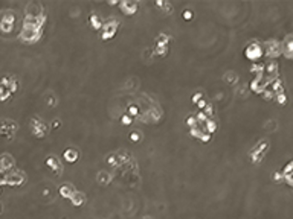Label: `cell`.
<instances>
[{
	"label": "cell",
	"instance_id": "obj_14",
	"mask_svg": "<svg viewBox=\"0 0 293 219\" xmlns=\"http://www.w3.org/2000/svg\"><path fill=\"white\" fill-rule=\"evenodd\" d=\"M191 17H192L191 11H186V12H185V18H191Z\"/></svg>",
	"mask_w": 293,
	"mask_h": 219
},
{
	"label": "cell",
	"instance_id": "obj_1",
	"mask_svg": "<svg viewBox=\"0 0 293 219\" xmlns=\"http://www.w3.org/2000/svg\"><path fill=\"white\" fill-rule=\"evenodd\" d=\"M26 11H28V18H38V17H41V8H40L38 3L28 5Z\"/></svg>",
	"mask_w": 293,
	"mask_h": 219
},
{
	"label": "cell",
	"instance_id": "obj_10",
	"mask_svg": "<svg viewBox=\"0 0 293 219\" xmlns=\"http://www.w3.org/2000/svg\"><path fill=\"white\" fill-rule=\"evenodd\" d=\"M141 132L139 131H136V132H131V140L133 142H139V138H141V136H139Z\"/></svg>",
	"mask_w": 293,
	"mask_h": 219
},
{
	"label": "cell",
	"instance_id": "obj_15",
	"mask_svg": "<svg viewBox=\"0 0 293 219\" xmlns=\"http://www.w3.org/2000/svg\"><path fill=\"white\" fill-rule=\"evenodd\" d=\"M199 99H200V94H194V97H192V101H194V102H197Z\"/></svg>",
	"mask_w": 293,
	"mask_h": 219
},
{
	"label": "cell",
	"instance_id": "obj_4",
	"mask_svg": "<svg viewBox=\"0 0 293 219\" xmlns=\"http://www.w3.org/2000/svg\"><path fill=\"white\" fill-rule=\"evenodd\" d=\"M8 184H14V186H17V184H22V181H23V175L22 173H17V172H14L12 175H9L6 180H5Z\"/></svg>",
	"mask_w": 293,
	"mask_h": 219
},
{
	"label": "cell",
	"instance_id": "obj_8",
	"mask_svg": "<svg viewBox=\"0 0 293 219\" xmlns=\"http://www.w3.org/2000/svg\"><path fill=\"white\" fill-rule=\"evenodd\" d=\"M9 166H12V158H9L8 155H5V157L2 158V167L6 169V167H9Z\"/></svg>",
	"mask_w": 293,
	"mask_h": 219
},
{
	"label": "cell",
	"instance_id": "obj_6",
	"mask_svg": "<svg viewBox=\"0 0 293 219\" xmlns=\"http://www.w3.org/2000/svg\"><path fill=\"white\" fill-rule=\"evenodd\" d=\"M72 202H73L75 206H81L82 202H84V195H82V193H75V195H72Z\"/></svg>",
	"mask_w": 293,
	"mask_h": 219
},
{
	"label": "cell",
	"instance_id": "obj_12",
	"mask_svg": "<svg viewBox=\"0 0 293 219\" xmlns=\"http://www.w3.org/2000/svg\"><path fill=\"white\" fill-rule=\"evenodd\" d=\"M206 127H209V132H212V131L215 129V123H212V122H209V123H208Z\"/></svg>",
	"mask_w": 293,
	"mask_h": 219
},
{
	"label": "cell",
	"instance_id": "obj_2",
	"mask_svg": "<svg viewBox=\"0 0 293 219\" xmlns=\"http://www.w3.org/2000/svg\"><path fill=\"white\" fill-rule=\"evenodd\" d=\"M110 24H112V26H108V23L104 26V34H102L104 40H107V38H112V37L115 35V32H116V29H118V22H116V20H112V22H110Z\"/></svg>",
	"mask_w": 293,
	"mask_h": 219
},
{
	"label": "cell",
	"instance_id": "obj_7",
	"mask_svg": "<svg viewBox=\"0 0 293 219\" xmlns=\"http://www.w3.org/2000/svg\"><path fill=\"white\" fill-rule=\"evenodd\" d=\"M60 192H61V195H63V196H66V198H69V196L73 195V190H72V187H71V186H63Z\"/></svg>",
	"mask_w": 293,
	"mask_h": 219
},
{
	"label": "cell",
	"instance_id": "obj_13",
	"mask_svg": "<svg viewBox=\"0 0 293 219\" xmlns=\"http://www.w3.org/2000/svg\"><path fill=\"white\" fill-rule=\"evenodd\" d=\"M188 125H191V127L194 125V117H189V119H188Z\"/></svg>",
	"mask_w": 293,
	"mask_h": 219
},
{
	"label": "cell",
	"instance_id": "obj_9",
	"mask_svg": "<svg viewBox=\"0 0 293 219\" xmlns=\"http://www.w3.org/2000/svg\"><path fill=\"white\" fill-rule=\"evenodd\" d=\"M92 23H93V27H95V29L101 27V20H99V18H96V15H92Z\"/></svg>",
	"mask_w": 293,
	"mask_h": 219
},
{
	"label": "cell",
	"instance_id": "obj_3",
	"mask_svg": "<svg viewBox=\"0 0 293 219\" xmlns=\"http://www.w3.org/2000/svg\"><path fill=\"white\" fill-rule=\"evenodd\" d=\"M22 38L26 40V41H35L38 38V31H34V29H28V27H23V32H22Z\"/></svg>",
	"mask_w": 293,
	"mask_h": 219
},
{
	"label": "cell",
	"instance_id": "obj_5",
	"mask_svg": "<svg viewBox=\"0 0 293 219\" xmlns=\"http://www.w3.org/2000/svg\"><path fill=\"white\" fill-rule=\"evenodd\" d=\"M64 158L69 163L76 162V160H78V152L75 149H72V148H69V149H66V152H64Z\"/></svg>",
	"mask_w": 293,
	"mask_h": 219
},
{
	"label": "cell",
	"instance_id": "obj_11",
	"mask_svg": "<svg viewBox=\"0 0 293 219\" xmlns=\"http://www.w3.org/2000/svg\"><path fill=\"white\" fill-rule=\"evenodd\" d=\"M130 114H138V107H131L130 108Z\"/></svg>",
	"mask_w": 293,
	"mask_h": 219
},
{
	"label": "cell",
	"instance_id": "obj_16",
	"mask_svg": "<svg viewBox=\"0 0 293 219\" xmlns=\"http://www.w3.org/2000/svg\"><path fill=\"white\" fill-rule=\"evenodd\" d=\"M124 123H125V125H128V123H130V119H128V117H124Z\"/></svg>",
	"mask_w": 293,
	"mask_h": 219
}]
</instances>
